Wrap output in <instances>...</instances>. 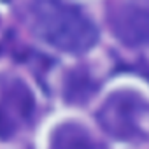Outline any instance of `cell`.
<instances>
[{
    "label": "cell",
    "instance_id": "cell-1",
    "mask_svg": "<svg viewBox=\"0 0 149 149\" xmlns=\"http://www.w3.org/2000/svg\"><path fill=\"white\" fill-rule=\"evenodd\" d=\"M32 25L40 39L65 53H84L97 42V28L90 18L65 0H35Z\"/></svg>",
    "mask_w": 149,
    "mask_h": 149
},
{
    "label": "cell",
    "instance_id": "cell-2",
    "mask_svg": "<svg viewBox=\"0 0 149 149\" xmlns=\"http://www.w3.org/2000/svg\"><path fill=\"white\" fill-rule=\"evenodd\" d=\"M142 109L144 104L137 95L119 91L107 98V102L98 111L97 119L111 137L128 140L139 133V119L142 118Z\"/></svg>",
    "mask_w": 149,
    "mask_h": 149
},
{
    "label": "cell",
    "instance_id": "cell-3",
    "mask_svg": "<svg viewBox=\"0 0 149 149\" xmlns=\"http://www.w3.org/2000/svg\"><path fill=\"white\" fill-rule=\"evenodd\" d=\"M109 23L112 33L130 47H140L149 44V11L135 4L118 6L111 16Z\"/></svg>",
    "mask_w": 149,
    "mask_h": 149
},
{
    "label": "cell",
    "instance_id": "cell-4",
    "mask_svg": "<svg viewBox=\"0 0 149 149\" xmlns=\"http://www.w3.org/2000/svg\"><path fill=\"white\" fill-rule=\"evenodd\" d=\"M33 111V98L23 83H13L0 98V137H13L23 126Z\"/></svg>",
    "mask_w": 149,
    "mask_h": 149
},
{
    "label": "cell",
    "instance_id": "cell-5",
    "mask_svg": "<svg viewBox=\"0 0 149 149\" xmlns=\"http://www.w3.org/2000/svg\"><path fill=\"white\" fill-rule=\"evenodd\" d=\"M51 149H100V147L83 126L65 123L54 128L51 135Z\"/></svg>",
    "mask_w": 149,
    "mask_h": 149
}]
</instances>
